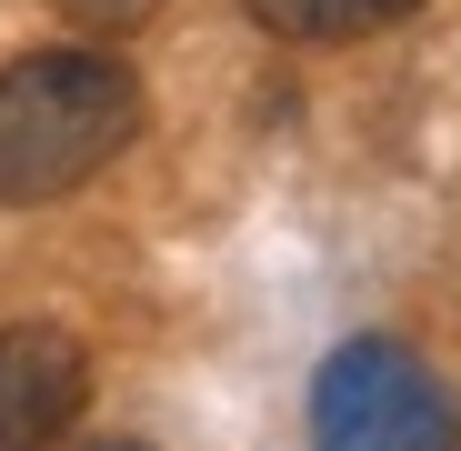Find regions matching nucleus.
<instances>
[{
  "mask_svg": "<svg viewBox=\"0 0 461 451\" xmlns=\"http://www.w3.org/2000/svg\"><path fill=\"white\" fill-rule=\"evenodd\" d=\"M91 401V351L50 331V321H11L0 331V441H60Z\"/></svg>",
  "mask_w": 461,
  "mask_h": 451,
  "instance_id": "nucleus-3",
  "label": "nucleus"
},
{
  "mask_svg": "<svg viewBox=\"0 0 461 451\" xmlns=\"http://www.w3.org/2000/svg\"><path fill=\"white\" fill-rule=\"evenodd\" d=\"M312 431L331 451H441L461 421L402 341H341L312 382Z\"/></svg>",
  "mask_w": 461,
  "mask_h": 451,
  "instance_id": "nucleus-2",
  "label": "nucleus"
},
{
  "mask_svg": "<svg viewBox=\"0 0 461 451\" xmlns=\"http://www.w3.org/2000/svg\"><path fill=\"white\" fill-rule=\"evenodd\" d=\"M60 21H81L91 41H121V31H140L150 11H161V0H50Z\"/></svg>",
  "mask_w": 461,
  "mask_h": 451,
  "instance_id": "nucleus-5",
  "label": "nucleus"
},
{
  "mask_svg": "<svg viewBox=\"0 0 461 451\" xmlns=\"http://www.w3.org/2000/svg\"><path fill=\"white\" fill-rule=\"evenodd\" d=\"M402 11H421V0H251V21L271 41H361V31H392Z\"/></svg>",
  "mask_w": 461,
  "mask_h": 451,
  "instance_id": "nucleus-4",
  "label": "nucleus"
},
{
  "mask_svg": "<svg viewBox=\"0 0 461 451\" xmlns=\"http://www.w3.org/2000/svg\"><path fill=\"white\" fill-rule=\"evenodd\" d=\"M140 140V70L121 50H31L0 70V211L81 191Z\"/></svg>",
  "mask_w": 461,
  "mask_h": 451,
  "instance_id": "nucleus-1",
  "label": "nucleus"
}]
</instances>
